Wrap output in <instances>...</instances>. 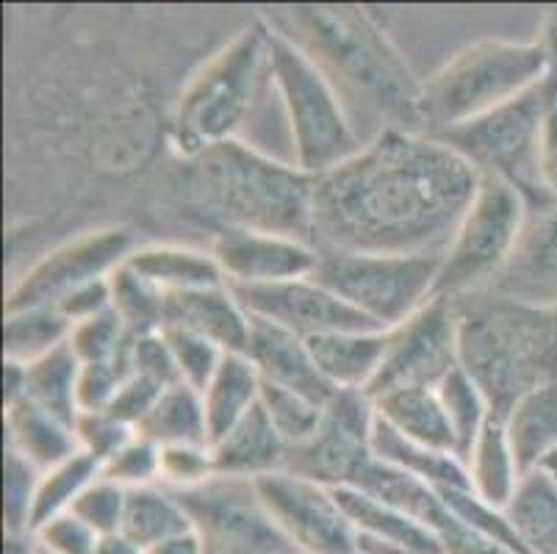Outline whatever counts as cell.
<instances>
[{
    "mask_svg": "<svg viewBox=\"0 0 557 554\" xmlns=\"http://www.w3.org/2000/svg\"><path fill=\"white\" fill-rule=\"evenodd\" d=\"M195 530L216 554H297L258 494L256 480L216 475L178 491Z\"/></svg>",
    "mask_w": 557,
    "mask_h": 554,
    "instance_id": "obj_11",
    "label": "cell"
},
{
    "mask_svg": "<svg viewBox=\"0 0 557 554\" xmlns=\"http://www.w3.org/2000/svg\"><path fill=\"white\" fill-rule=\"evenodd\" d=\"M352 554H358V552H352Z\"/></svg>",
    "mask_w": 557,
    "mask_h": 554,
    "instance_id": "obj_60",
    "label": "cell"
},
{
    "mask_svg": "<svg viewBox=\"0 0 557 554\" xmlns=\"http://www.w3.org/2000/svg\"><path fill=\"white\" fill-rule=\"evenodd\" d=\"M7 450L17 452L37 471H48L78 455L75 424L39 408L32 399L7 405Z\"/></svg>",
    "mask_w": 557,
    "mask_h": 554,
    "instance_id": "obj_23",
    "label": "cell"
},
{
    "mask_svg": "<svg viewBox=\"0 0 557 554\" xmlns=\"http://www.w3.org/2000/svg\"><path fill=\"white\" fill-rule=\"evenodd\" d=\"M261 408L270 416L272 427L277 430L288 450L306 444L313 433H317L322 414H325V403H317L311 396L297 394V391L281 389V385L263 383L261 391Z\"/></svg>",
    "mask_w": 557,
    "mask_h": 554,
    "instance_id": "obj_38",
    "label": "cell"
},
{
    "mask_svg": "<svg viewBox=\"0 0 557 554\" xmlns=\"http://www.w3.org/2000/svg\"><path fill=\"white\" fill-rule=\"evenodd\" d=\"M539 181L549 200H557V98L552 100L539 136Z\"/></svg>",
    "mask_w": 557,
    "mask_h": 554,
    "instance_id": "obj_53",
    "label": "cell"
},
{
    "mask_svg": "<svg viewBox=\"0 0 557 554\" xmlns=\"http://www.w3.org/2000/svg\"><path fill=\"white\" fill-rule=\"evenodd\" d=\"M161 385L150 383V380L139 378V374H131L123 383V389L116 391L114 403H111L109 414L116 416L120 421H125L128 427H139L141 421L148 419V414L153 410V405L159 403Z\"/></svg>",
    "mask_w": 557,
    "mask_h": 554,
    "instance_id": "obj_51",
    "label": "cell"
},
{
    "mask_svg": "<svg viewBox=\"0 0 557 554\" xmlns=\"http://www.w3.org/2000/svg\"><path fill=\"white\" fill-rule=\"evenodd\" d=\"M313 360L333 391H363L377 378L388 347V330H349L311 338Z\"/></svg>",
    "mask_w": 557,
    "mask_h": 554,
    "instance_id": "obj_20",
    "label": "cell"
},
{
    "mask_svg": "<svg viewBox=\"0 0 557 554\" xmlns=\"http://www.w3.org/2000/svg\"><path fill=\"white\" fill-rule=\"evenodd\" d=\"M250 313L242 308L231 286L195 288V292L164 294L161 330L181 328L206 335L225 353H245L250 338Z\"/></svg>",
    "mask_w": 557,
    "mask_h": 554,
    "instance_id": "obj_19",
    "label": "cell"
},
{
    "mask_svg": "<svg viewBox=\"0 0 557 554\" xmlns=\"http://www.w3.org/2000/svg\"><path fill=\"white\" fill-rule=\"evenodd\" d=\"M435 391H438V399L447 410L449 424H453L455 439H458V455L463 460L480 430L488 424L491 416H496L494 408H491L485 391L474 383V378L466 372L463 366L453 369L442 383L435 385Z\"/></svg>",
    "mask_w": 557,
    "mask_h": 554,
    "instance_id": "obj_37",
    "label": "cell"
},
{
    "mask_svg": "<svg viewBox=\"0 0 557 554\" xmlns=\"http://www.w3.org/2000/svg\"><path fill=\"white\" fill-rule=\"evenodd\" d=\"M195 530L189 510L181 502L178 491L166 485H145L128 491V505H125L123 532L141 549H153L181 532Z\"/></svg>",
    "mask_w": 557,
    "mask_h": 554,
    "instance_id": "obj_32",
    "label": "cell"
},
{
    "mask_svg": "<svg viewBox=\"0 0 557 554\" xmlns=\"http://www.w3.org/2000/svg\"><path fill=\"white\" fill-rule=\"evenodd\" d=\"M256 485L272 521L297 554L356 552V527L338 502L336 488L286 469L258 477Z\"/></svg>",
    "mask_w": 557,
    "mask_h": 554,
    "instance_id": "obj_14",
    "label": "cell"
},
{
    "mask_svg": "<svg viewBox=\"0 0 557 554\" xmlns=\"http://www.w3.org/2000/svg\"><path fill=\"white\" fill-rule=\"evenodd\" d=\"M111 308L120 313L134 335L161 330V308L164 294L141 281L139 274L128 267V261L111 274Z\"/></svg>",
    "mask_w": 557,
    "mask_h": 554,
    "instance_id": "obj_39",
    "label": "cell"
},
{
    "mask_svg": "<svg viewBox=\"0 0 557 554\" xmlns=\"http://www.w3.org/2000/svg\"><path fill=\"white\" fill-rule=\"evenodd\" d=\"M164 335L172 347V355H175V364H178L181 383L191 385L197 391L206 389L216 369H220L222 358L227 355L225 349L209 342L206 335L191 333V330L164 328Z\"/></svg>",
    "mask_w": 557,
    "mask_h": 554,
    "instance_id": "obj_42",
    "label": "cell"
},
{
    "mask_svg": "<svg viewBox=\"0 0 557 554\" xmlns=\"http://www.w3.org/2000/svg\"><path fill=\"white\" fill-rule=\"evenodd\" d=\"M372 405L380 424H386L405 441L458 455V439L435 389H399L377 396Z\"/></svg>",
    "mask_w": 557,
    "mask_h": 554,
    "instance_id": "obj_25",
    "label": "cell"
},
{
    "mask_svg": "<svg viewBox=\"0 0 557 554\" xmlns=\"http://www.w3.org/2000/svg\"><path fill=\"white\" fill-rule=\"evenodd\" d=\"M131 378L128 360H106V364H81L78 378V410L98 414L109 410L116 391Z\"/></svg>",
    "mask_w": 557,
    "mask_h": 554,
    "instance_id": "obj_48",
    "label": "cell"
},
{
    "mask_svg": "<svg viewBox=\"0 0 557 554\" xmlns=\"http://www.w3.org/2000/svg\"><path fill=\"white\" fill-rule=\"evenodd\" d=\"M100 475L109 477L111 482L123 485L125 491L145 485H159L161 482V446L136 433L128 446L116 452L109 464H103Z\"/></svg>",
    "mask_w": 557,
    "mask_h": 554,
    "instance_id": "obj_43",
    "label": "cell"
},
{
    "mask_svg": "<svg viewBox=\"0 0 557 554\" xmlns=\"http://www.w3.org/2000/svg\"><path fill=\"white\" fill-rule=\"evenodd\" d=\"M557 98V78L541 81L530 91L491 114L447 131L438 139L472 161L483 175L499 177L521 192L524 200H549L539 181V136L552 100Z\"/></svg>",
    "mask_w": 557,
    "mask_h": 554,
    "instance_id": "obj_9",
    "label": "cell"
},
{
    "mask_svg": "<svg viewBox=\"0 0 557 554\" xmlns=\"http://www.w3.org/2000/svg\"><path fill=\"white\" fill-rule=\"evenodd\" d=\"M245 355L256 366V372L261 374L263 383L297 391V394L311 396L317 403H327L336 394L319 372L306 338L288 333L277 324L252 319Z\"/></svg>",
    "mask_w": 557,
    "mask_h": 554,
    "instance_id": "obj_18",
    "label": "cell"
},
{
    "mask_svg": "<svg viewBox=\"0 0 557 554\" xmlns=\"http://www.w3.org/2000/svg\"><path fill=\"white\" fill-rule=\"evenodd\" d=\"M527 200L519 189L499 177L483 175L472 206L455 227L438 263L435 297L469 292L499 272L519 244Z\"/></svg>",
    "mask_w": 557,
    "mask_h": 554,
    "instance_id": "obj_10",
    "label": "cell"
},
{
    "mask_svg": "<svg viewBox=\"0 0 557 554\" xmlns=\"http://www.w3.org/2000/svg\"><path fill=\"white\" fill-rule=\"evenodd\" d=\"M374 405L363 391H336L325 403L317 433L288 450L286 471L327 488H347L372 460Z\"/></svg>",
    "mask_w": 557,
    "mask_h": 554,
    "instance_id": "obj_15",
    "label": "cell"
},
{
    "mask_svg": "<svg viewBox=\"0 0 557 554\" xmlns=\"http://www.w3.org/2000/svg\"><path fill=\"white\" fill-rule=\"evenodd\" d=\"M272 28L256 23L189 81L175 111V136L195 159L197 152L227 139H239L258 91L270 84Z\"/></svg>",
    "mask_w": 557,
    "mask_h": 554,
    "instance_id": "obj_6",
    "label": "cell"
},
{
    "mask_svg": "<svg viewBox=\"0 0 557 554\" xmlns=\"http://www.w3.org/2000/svg\"><path fill=\"white\" fill-rule=\"evenodd\" d=\"M231 292L252 319L277 324L306 342L327 333L380 330L317 278H300L275 286H231Z\"/></svg>",
    "mask_w": 557,
    "mask_h": 554,
    "instance_id": "obj_16",
    "label": "cell"
},
{
    "mask_svg": "<svg viewBox=\"0 0 557 554\" xmlns=\"http://www.w3.org/2000/svg\"><path fill=\"white\" fill-rule=\"evenodd\" d=\"M78 378L81 360L67 342L55 353L25 366V399H32L39 408L75 424L81 416Z\"/></svg>",
    "mask_w": 557,
    "mask_h": 554,
    "instance_id": "obj_34",
    "label": "cell"
},
{
    "mask_svg": "<svg viewBox=\"0 0 557 554\" xmlns=\"http://www.w3.org/2000/svg\"><path fill=\"white\" fill-rule=\"evenodd\" d=\"M34 554H48V552H42V549H39V546H37V552H34Z\"/></svg>",
    "mask_w": 557,
    "mask_h": 554,
    "instance_id": "obj_59",
    "label": "cell"
},
{
    "mask_svg": "<svg viewBox=\"0 0 557 554\" xmlns=\"http://www.w3.org/2000/svg\"><path fill=\"white\" fill-rule=\"evenodd\" d=\"M128 267L161 294L225 286V274L211 253L181 244H150L131 253Z\"/></svg>",
    "mask_w": 557,
    "mask_h": 554,
    "instance_id": "obj_26",
    "label": "cell"
},
{
    "mask_svg": "<svg viewBox=\"0 0 557 554\" xmlns=\"http://www.w3.org/2000/svg\"><path fill=\"white\" fill-rule=\"evenodd\" d=\"M197 186L216 208L225 227L281 233L308 242L313 236L317 177L242 139L211 145L195 156Z\"/></svg>",
    "mask_w": 557,
    "mask_h": 554,
    "instance_id": "obj_2",
    "label": "cell"
},
{
    "mask_svg": "<svg viewBox=\"0 0 557 554\" xmlns=\"http://www.w3.org/2000/svg\"><path fill=\"white\" fill-rule=\"evenodd\" d=\"M95 554H148V549L131 541L125 532H111V535H100Z\"/></svg>",
    "mask_w": 557,
    "mask_h": 554,
    "instance_id": "obj_55",
    "label": "cell"
},
{
    "mask_svg": "<svg viewBox=\"0 0 557 554\" xmlns=\"http://www.w3.org/2000/svg\"><path fill=\"white\" fill-rule=\"evenodd\" d=\"M295 23L306 30L308 53H322L372 103L399 120L422 122V84L413 81L397 50L367 14L356 9H297Z\"/></svg>",
    "mask_w": 557,
    "mask_h": 554,
    "instance_id": "obj_7",
    "label": "cell"
},
{
    "mask_svg": "<svg viewBox=\"0 0 557 554\" xmlns=\"http://www.w3.org/2000/svg\"><path fill=\"white\" fill-rule=\"evenodd\" d=\"M211 455H214L216 475L258 480L286 469L288 446L272 427L270 416L258 405L239 424L231 427L222 439L211 444Z\"/></svg>",
    "mask_w": 557,
    "mask_h": 554,
    "instance_id": "obj_21",
    "label": "cell"
},
{
    "mask_svg": "<svg viewBox=\"0 0 557 554\" xmlns=\"http://www.w3.org/2000/svg\"><path fill=\"white\" fill-rule=\"evenodd\" d=\"M134 250V236L125 227L84 233L55 247L20 278L7 297V311L59 308L70 294L111 278Z\"/></svg>",
    "mask_w": 557,
    "mask_h": 554,
    "instance_id": "obj_13",
    "label": "cell"
},
{
    "mask_svg": "<svg viewBox=\"0 0 557 554\" xmlns=\"http://www.w3.org/2000/svg\"><path fill=\"white\" fill-rule=\"evenodd\" d=\"M216 477L211 444H184L161 450V485L172 491H191V488Z\"/></svg>",
    "mask_w": 557,
    "mask_h": 554,
    "instance_id": "obj_46",
    "label": "cell"
},
{
    "mask_svg": "<svg viewBox=\"0 0 557 554\" xmlns=\"http://www.w3.org/2000/svg\"><path fill=\"white\" fill-rule=\"evenodd\" d=\"M125 505H128V491L123 485L111 482L109 477L100 475L81 494V500L75 502V507L70 513L84 518L86 525L92 527L98 535H111V532H123Z\"/></svg>",
    "mask_w": 557,
    "mask_h": 554,
    "instance_id": "obj_44",
    "label": "cell"
},
{
    "mask_svg": "<svg viewBox=\"0 0 557 554\" xmlns=\"http://www.w3.org/2000/svg\"><path fill=\"white\" fill-rule=\"evenodd\" d=\"M336 494L347 510L349 521L356 527V538L388 543V546H397L408 554H444V546L433 527L422 525L419 518L374 500L358 488H336Z\"/></svg>",
    "mask_w": 557,
    "mask_h": 554,
    "instance_id": "obj_22",
    "label": "cell"
},
{
    "mask_svg": "<svg viewBox=\"0 0 557 554\" xmlns=\"http://www.w3.org/2000/svg\"><path fill=\"white\" fill-rule=\"evenodd\" d=\"M483 172L438 136L380 131L313 186L322 250L442 256Z\"/></svg>",
    "mask_w": 557,
    "mask_h": 554,
    "instance_id": "obj_1",
    "label": "cell"
},
{
    "mask_svg": "<svg viewBox=\"0 0 557 554\" xmlns=\"http://www.w3.org/2000/svg\"><path fill=\"white\" fill-rule=\"evenodd\" d=\"M438 263L442 256L319 250L313 278L374 328L392 330L433 303Z\"/></svg>",
    "mask_w": 557,
    "mask_h": 554,
    "instance_id": "obj_8",
    "label": "cell"
},
{
    "mask_svg": "<svg viewBox=\"0 0 557 554\" xmlns=\"http://www.w3.org/2000/svg\"><path fill=\"white\" fill-rule=\"evenodd\" d=\"M460 366L458 311L449 299L435 297L422 311L388 330V347L369 399L399 389H435Z\"/></svg>",
    "mask_w": 557,
    "mask_h": 554,
    "instance_id": "obj_12",
    "label": "cell"
},
{
    "mask_svg": "<svg viewBox=\"0 0 557 554\" xmlns=\"http://www.w3.org/2000/svg\"><path fill=\"white\" fill-rule=\"evenodd\" d=\"M136 433L153 441L161 450L184 444H211L202 394L186 383L170 385L161 391L159 403L153 405L148 419L136 427Z\"/></svg>",
    "mask_w": 557,
    "mask_h": 554,
    "instance_id": "obj_31",
    "label": "cell"
},
{
    "mask_svg": "<svg viewBox=\"0 0 557 554\" xmlns=\"http://www.w3.org/2000/svg\"><path fill=\"white\" fill-rule=\"evenodd\" d=\"M463 466L469 491L485 505L505 510L524 477V469L510 444L503 416H491L488 424L480 430L474 444L463 455Z\"/></svg>",
    "mask_w": 557,
    "mask_h": 554,
    "instance_id": "obj_24",
    "label": "cell"
},
{
    "mask_svg": "<svg viewBox=\"0 0 557 554\" xmlns=\"http://www.w3.org/2000/svg\"><path fill=\"white\" fill-rule=\"evenodd\" d=\"M131 342H134V333L114 308L75 324L70 333V347L78 355L81 364H106V360L131 364Z\"/></svg>",
    "mask_w": 557,
    "mask_h": 554,
    "instance_id": "obj_40",
    "label": "cell"
},
{
    "mask_svg": "<svg viewBox=\"0 0 557 554\" xmlns=\"http://www.w3.org/2000/svg\"><path fill=\"white\" fill-rule=\"evenodd\" d=\"M539 471H544V475L549 477V480L555 482V485H557V450H555V452H549V455H546L544 460H541Z\"/></svg>",
    "mask_w": 557,
    "mask_h": 554,
    "instance_id": "obj_58",
    "label": "cell"
},
{
    "mask_svg": "<svg viewBox=\"0 0 557 554\" xmlns=\"http://www.w3.org/2000/svg\"><path fill=\"white\" fill-rule=\"evenodd\" d=\"M37 552V541H34V535H12V532H7V549H3V554H34Z\"/></svg>",
    "mask_w": 557,
    "mask_h": 554,
    "instance_id": "obj_57",
    "label": "cell"
},
{
    "mask_svg": "<svg viewBox=\"0 0 557 554\" xmlns=\"http://www.w3.org/2000/svg\"><path fill=\"white\" fill-rule=\"evenodd\" d=\"M109 308H111V278H106V281H98V283H89V286L70 294V297L59 305V311L67 317V322L73 324V328L75 324L86 322V319L98 317V313H106Z\"/></svg>",
    "mask_w": 557,
    "mask_h": 554,
    "instance_id": "obj_52",
    "label": "cell"
},
{
    "mask_svg": "<svg viewBox=\"0 0 557 554\" xmlns=\"http://www.w3.org/2000/svg\"><path fill=\"white\" fill-rule=\"evenodd\" d=\"M549 75V53L541 39L474 42L422 84V125L430 136H442L510 103Z\"/></svg>",
    "mask_w": 557,
    "mask_h": 554,
    "instance_id": "obj_4",
    "label": "cell"
},
{
    "mask_svg": "<svg viewBox=\"0 0 557 554\" xmlns=\"http://www.w3.org/2000/svg\"><path fill=\"white\" fill-rule=\"evenodd\" d=\"M75 439H78V450L84 455L95 457L103 469L116 452L128 446L136 439V430L111 416L109 410H98V414H81L75 421Z\"/></svg>",
    "mask_w": 557,
    "mask_h": 554,
    "instance_id": "obj_45",
    "label": "cell"
},
{
    "mask_svg": "<svg viewBox=\"0 0 557 554\" xmlns=\"http://www.w3.org/2000/svg\"><path fill=\"white\" fill-rule=\"evenodd\" d=\"M505 516L527 554H557V485L544 471H524Z\"/></svg>",
    "mask_w": 557,
    "mask_h": 554,
    "instance_id": "obj_28",
    "label": "cell"
},
{
    "mask_svg": "<svg viewBox=\"0 0 557 554\" xmlns=\"http://www.w3.org/2000/svg\"><path fill=\"white\" fill-rule=\"evenodd\" d=\"M503 421L521 469H539L541 460L557 450V380L521 396Z\"/></svg>",
    "mask_w": 557,
    "mask_h": 554,
    "instance_id": "obj_29",
    "label": "cell"
},
{
    "mask_svg": "<svg viewBox=\"0 0 557 554\" xmlns=\"http://www.w3.org/2000/svg\"><path fill=\"white\" fill-rule=\"evenodd\" d=\"M211 256L220 263L227 286H275L313 278L319 267V250L313 244L245 227H225L214 238Z\"/></svg>",
    "mask_w": 557,
    "mask_h": 554,
    "instance_id": "obj_17",
    "label": "cell"
},
{
    "mask_svg": "<svg viewBox=\"0 0 557 554\" xmlns=\"http://www.w3.org/2000/svg\"><path fill=\"white\" fill-rule=\"evenodd\" d=\"M261 374L256 372V366L245 353H227L222 358L214 378L200 391L206 419H209L211 444L261 405Z\"/></svg>",
    "mask_w": 557,
    "mask_h": 554,
    "instance_id": "obj_27",
    "label": "cell"
},
{
    "mask_svg": "<svg viewBox=\"0 0 557 554\" xmlns=\"http://www.w3.org/2000/svg\"><path fill=\"white\" fill-rule=\"evenodd\" d=\"M347 488H358L363 494L419 518L428 527H433V521L444 510L442 494L433 485H428L419 477L408 475V471L397 469V466L386 464V460H380V457H372L361 469L358 480Z\"/></svg>",
    "mask_w": 557,
    "mask_h": 554,
    "instance_id": "obj_33",
    "label": "cell"
},
{
    "mask_svg": "<svg viewBox=\"0 0 557 554\" xmlns=\"http://www.w3.org/2000/svg\"><path fill=\"white\" fill-rule=\"evenodd\" d=\"M100 477V464L95 457L73 455L64 464L53 466V469L42 471L37 482V496H34V513H32V532L48 525L50 518L64 516L75 507L86 488L92 485Z\"/></svg>",
    "mask_w": 557,
    "mask_h": 554,
    "instance_id": "obj_36",
    "label": "cell"
},
{
    "mask_svg": "<svg viewBox=\"0 0 557 554\" xmlns=\"http://www.w3.org/2000/svg\"><path fill=\"white\" fill-rule=\"evenodd\" d=\"M546 45V53H549V73L552 78H557V12L552 14L549 25H546V37L541 39Z\"/></svg>",
    "mask_w": 557,
    "mask_h": 554,
    "instance_id": "obj_56",
    "label": "cell"
},
{
    "mask_svg": "<svg viewBox=\"0 0 557 554\" xmlns=\"http://www.w3.org/2000/svg\"><path fill=\"white\" fill-rule=\"evenodd\" d=\"M73 324L59 308L7 311L3 319V355L12 364H34L70 342Z\"/></svg>",
    "mask_w": 557,
    "mask_h": 554,
    "instance_id": "obj_35",
    "label": "cell"
},
{
    "mask_svg": "<svg viewBox=\"0 0 557 554\" xmlns=\"http://www.w3.org/2000/svg\"><path fill=\"white\" fill-rule=\"evenodd\" d=\"M377 419V416H374ZM372 455L386 460V464L397 466V469L408 471V475L419 477L428 485H433L438 494L444 491H460L469 488L466 480V466L455 452L430 450V446H419L413 441H405L386 424L374 421V435H372Z\"/></svg>",
    "mask_w": 557,
    "mask_h": 554,
    "instance_id": "obj_30",
    "label": "cell"
},
{
    "mask_svg": "<svg viewBox=\"0 0 557 554\" xmlns=\"http://www.w3.org/2000/svg\"><path fill=\"white\" fill-rule=\"evenodd\" d=\"M34 541L48 554H95L100 535L75 513L50 518L34 532Z\"/></svg>",
    "mask_w": 557,
    "mask_h": 554,
    "instance_id": "obj_49",
    "label": "cell"
},
{
    "mask_svg": "<svg viewBox=\"0 0 557 554\" xmlns=\"http://www.w3.org/2000/svg\"><path fill=\"white\" fill-rule=\"evenodd\" d=\"M42 471L34 469L17 452L7 450V469H3V525L12 535H34L32 513L37 482Z\"/></svg>",
    "mask_w": 557,
    "mask_h": 554,
    "instance_id": "obj_41",
    "label": "cell"
},
{
    "mask_svg": "<svg viewBox=\"0 0 557 554\" xmlns=\"http://www.w3.org/2000/svg\"><path fill=\"white\" fill-rule=\"evenodd\" d=\"M460 366L485 391L496 416L557 380V299L494 303L458 313Z\"/></svg>",
    "mask_w": 557,
    "mask_h": 554,
    "instance_id": "obj_3",
    "label": "cell"
},
{
    "mask_svg": "<svg viewBox=\"0 0 557 554\" xmlns=\"http://www.w3.org/2000/svg\"><path fill=\"white\" fill-rule=\"evenodd\" d=\"M131 374H139V378L150 380L161 389L181 383L178 364H175V355H172L164 330L134 335V342H131Z\"/></svg>",
    "mask_w": 557,
    "mask_h": 554,
    "instance_id": "obj_47",
    "label": "cell"
},
{
    "mask_svg": "<svg viewBox=\"0 0 557 554\" xmlns=\"http://www.w3.org/2000/svg\"><path fill=\"white\" fill-rule=\"evenodd\" d=\"M270 78L292 141V164L319 177L361 150L356 128L325 67L286 34L272 30Z\"/></svg>",
    "mask_w": 557,
    "mask_h": 554,
    "instance_id": "obj_5",
    "label": "cell"
},
{
    "mask_svg": "<svg viewBox=\"0 0 557 554\" xmlns=\"http://www.w3.org/2000/svg\"><path fill=\"white\" fill-rule=\"evenodd\" d=\"M433 530L438 535V541H442L444 554H524L521 549L510 546V543L480 535V532L460 525L458 518L447 510V505H444L442 516L433 521Z\"/></svg>",
    "mask_w": 557,
    "mask_h": 554,
    "instance_id": "obj_50",
    "label": "cell"
},
{
    "mask_svg": "<svg viewBox=\"0 0 557 554\" xmlns=\"http://www.w3.org/2000/svg\"><path fill=\"white\" fill-rule=\"evenodd\" d=\"M211 554H216V552H211Z\"/></svg>",
    "mask_w": 557,
    "mask_h": 554,
    "instance_id": "obj_61",
    "label": "cell"
},
{
    "mask_svg": "<svg viewBox=\"0 0 557 554\" xmlns=\"http://www.w3.org/2000/svg\"><path fill=\"white\" fill-rule=\"evenodd\" d=\"M148 554H211L209 543L197 530L181 532V535L170 538V541L159 543V546L150 549Z\"/></svg>",
    "mask_w": 557,
    "mask_h": 554,
    "instance_id": "obj_54",
    "label": "cell"
}]
</instances>
